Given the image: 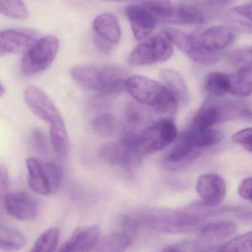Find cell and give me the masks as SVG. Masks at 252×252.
Returning a JSON list of instances; mask_svg holds the SVG:
<instances>
[{
	"mask_svg": "<svg viewBox=\"0 0 252 252\" xmlns=\"http://www.w3.org/2000/svg\"><path fill=\"white\" fill-rule=\"evenodd\" d=\"M204 87L212 97H223L229 93V75L220 72H211L206 78Z\"/></svg>",
	"mask_w": 252,
	"mask_h": 252,
	"instance_id": "83f0119b",
	"label": "cell"
},
{
	"mask_svg": "<svg viewBox=\"0 0 252 252\" xmlns=\"http://www.w3.org/2000/svg\"><path fill=\"white\" fill-rule=\"evenodd\" d=\"M124 11L136 39L142 41L152 33L157 22L156 18L152 12L138 4L127 6Z\"/></svg>",
	"mask_w": 252,
	"mask_h": 252,
	"instance_id": "5bb4252c",
	"label": "cell"
},
{
	"mask_svg": "<svg viewBox=\"0 0 252 252\" xmlns=\"http://www.w3.org/2000/svg\"><path fill=\"white\" fill-rule=\"evenodd\" d=\"M0 13L16 19H25L29 16V12L21 0H0Z\"/></svg>",
	"mask_w": 252,
	"mask_h": 252,
	"instance_id": "1f68e13d",
	"label": "cell"
},
{
	"mask_svg": "<svg viewBox=\"0 0 252 252\" xmlns=\"http://www.w3.org/2000/svg\"><path fill=\"white\" fill-rule=\"evenodd\" d=\"M95 35L115 46L121 39V28L116 16L112 13H104L95 18L93 23Z\"/></svg>",
	"mask_w": 252,
	"mask_h": 252,
	"instance_id": "d6986e66",
	"label": "cell"
},
{
	"mask_svg": "<svg viewBox=\"0 0 252 252\" xmlns=\"http://www.w3.org/2000/svg\"><path fill=\"white\" fill-rule=\"evenodd\" d=\"M70 74L80 87L101 94L121 93L128 78L125 69L112 64L78 65Z\"/></svg>",
	"mask_w": 252,
	"mask_h": 252,
	"instance_id": "7a4b0ae2",
	"label": "cell"
},
{
	"mask_svg": "<svg viewBox=\"0 0 252 252\" xmlns=\"http://www.w3.org/2000/svg\"><path fill=\"white\" fill-rule=\"evenodd\" d=\"M32 30L7 29L0 31V57L26 51L37 40Z\"/></svg>",
	"mask_w": 252,
	"mask_h": 252,
	"instance_id": "7c38bea8",
	"label": "cell"
},
{
	"mask_svg": "<svg viewBox=\"0 0 252 252\" xmlns=\"http://www.w3.org/2000/svg\"><path fill=\"white\" fill-rule=\"evenodd\" d=\"M26 244L25 236L19 231L0 221V250L4 252H16Z\"/></svg>",
	"mask_w": 252,
	"mask_h": 252,
	"instance_id": "4316f807",
	"label": "cell"
},
{
	"mask_svg": "<svg viewBox=\"0 0 252 252\" xmlns=\"http://www.w3.org/2000/svg\"><path fill=\"white\" fill-rule=\"evenodd\" d=\"M228 62L238 69L252 68V47H244L231 52L228 55Z\"/></svg>",
	"mask_w": 252,
	"mask_h": 252,
	"instance_id": "e575fe53",
	"label": "cell"
},
{
	"mask_svg": "<svg viewBox=\"0 0 252 252\" xmlns=\"http://www.w3.org/2000/svg\"><path fill=\"white\" fill-rule=\"evenodd\" d=\"M166 20L183 25H198L205 23L207 16L198 6L183 4L173 8L171 15Z\"/></svg>",
	"mask_w": 252,
	"mask_h": 252,
	"instance_id": "7402d4cb",
	"label": "cell"
},
{
	"mask_svg": "<svg viewBox=\"0 0 252 252\" xmlns=\"http://www.w3.org/2000/svg\"><path fill=\"white\" fill-rule=\"evenodd\" d=\"M230 88L229 94L238 97H249L252 91V68L238 69L229 75Z\"/></svg>",
	"mask_w": 252,
	"mask_h": 252,
	"instance_id": "cb8c5ba5",
	"label": "cell"
},
{
	"mask_svg": "<svg viewBox=\"0 0 252 252\" xmlns=\"http://www.w3.org/2000/svg\"><path fill=\"white\" fill-rule=\"evenodd\" d=\"M173 47L163 35H155L138 45L130 53L129 64L146 66L161 63L170 59L173 55Z\"/></svg>",
	"mask_w": 252,
	"mask_h": 252,
	"instance_id": "ba28073f",
	"label": "cell"
},
{
	"mask_svg": "<svg viewBox=\"0 0 252 252\" xmlns=\"http://www.w3.org/2000/svg\"><path fill=\"white\" fill-rule=\"evenodd\" d=\"M196 247L194 243H182V244H173L164 249L163 252H197Z\"/></svg>",
	"mask_w": 252,
	"mask_h": 252,
	"instance_id": "ab89813d",
	"label": "cell"
},
{
	"mask_svg": "<svg viewBox=\"0 0 252 252\" xmlns=\"http://www.w3.org/2000/svg\"><path fill=\"white\" fill-rule=\"evenodd\" d=\"M216 250H217V248H216V247H210V248L206 249V250H203L201 251L197 252H216Z\"/></svg>",
	"mask_w": 252,
	"mask_h": 252,
	"instance_id": "b9f144b4",
	"label": "cell"
},
{
	"mask_svg": "<svg viewBox=\"0 0 252 252\" xmlns=\"http://www.w3.org/2000/svg\"><path fill=\"white\" fill-rule=\"evenodd\" d=\"M50 137L56 155L60 157H67L71 150V143L64 120L50 125Z\"/></svg>",
	"mask_w": 252,
	"mask_h": 252,
	"instance_id": "484cf974",
	"label": "cell"
},
{
	"mask_svg": "<svg viewBox=\"0 0 252 252\" xmlns=\"http://www.w3.org/2000/svg\"><path fill=\"white\" fill-rule=\"evenodd\" d=\"M147 115L146 112L136 105H130L126 112V127L123 133H138L145 127Z\"/></svg>",
	"mask_w": 252,
	"mask_h": 252,
	"instance_id": "f1b7e54d",
	"label": "cell"
},
{
	"mask_svg": "<svg viewBox=\"0 0 252 252\" xmlns=\"http://www.w3.org/2000/svg\"><path fill=\"white\" fill-rule=\"evenodd\" d=\"M192 34L204 48L213 53L227 48L236 39L234 31L226 26H213Z\"/></svg>",
	"mask_w": 252,
	"mask_h": 252,
	"instance_id": "9a60e30c",
	"label": "cell"
},
{
	"mask_svg": "<svg viewBox=\"0 0 252 252\" xmlns=\"http://www.w3.org/2000/svg\"><path fill=\"white\" fill-rule=\"evenodd\" d=\"M160 75L166 84L165 87L173 94L178 104H186L189 102V93L187 85L177 71L164 69Z\"/></svg>",
	"mask_w": 252,
	"mask_h": 252,
	"instance_id": "44dd1931",
	"label": "cell"
},
{
	"mask_svg": "<svg viewBox=\"0 0 252 252\" xmlns=\"http://www.w3.org/2000/svg\"><path fill=\"white\" fill-rule=\"evenodd\" d=\"M24 99L30 110L41 121L52 125L63 120L53 100L38 87H26L24 91Z\"/></svg>",
	"mask_w": 252,
	"mask_h": 252,
	"instance_id": "30bf717a",
	"label": "cell"
},
{
	"mask_svg": "<svg viewBox=\"0 0 252 252\" xmlns=\"http://www.w3.org/2000/svg\"><path fill=\"white\" fill-rule=\"evenodd\" d=\"M59 239V229L51 228L43 232L30 252H55Z\"/></svg>",
	"mask_w": 252,
	"mask_h": 252,
	"instance_id": "4dcf8cb0",
	"label": "cell"
},
{
	"mask_svg": "<svg viewBox=\"0 0 252 252\" xmlns=\"http://www.w3.org/2000/svg\"><path fill=\"white\" fill-rule=\"evenodd\" d=\"M93 130L99 136H109L113 134L116 128V120L113 115L102 114L98 115L92 122Z\"/></svg>",
	"mask_w": 252,
	"mask_h": 252,
	"instance_id": "836d02e7",
	"label": "cell"
},
{
	"mask_svg": "<svg viewBox=\"0 0 252 252\" xmlns=\"http://www.w3.org/2000/svg\"><path fill=\"white\" fill-rule=\"evenodd\" d=\"M222 1H229V0H222Z\"/></svg>",
	"mask_w": 252,
	"mask_h": 252,
	"instance_id": "ee69618b",
	"label": "cell"
},
{
	"mask_svg": "<svg viewBox=\"0 0 252 252\" xmlns=\"http://www.w3.org/2000/svg\"><path fill=\"white\" fill-rule=\"evenodd\" d=\"M26 166L28 185L35 193L48 195L59 189L63 179V170L60 165L30 157L27 158Z\"/></svg>",
	"mask_w": 252,
	"mask_h": 252,
	"instance_id": "52a82bcc",
	"label": "cell"
},
{
	"mask_svg": "<svg viewBox=\"0 0 252 252\" xmlns=\"http://www.w3.org/2000/svg\"><path fill=\"white\" fill-rule=\"evenodd\" d=\"M4 208L9 215L19 220H30L36 217L38 203L24 191L9 192L4 200Z\"/></svg>",
	"mask_w": 252,
	"mask_h": 252,
	"instance_id": "4fadbf2b",
	"label": "cell"
},
{
	"mask_svg": "<svg viewBox=\"0 0 252 252\" xmlns=\"http://www.w3.org/2000/svg\"><path fill=\"white\" fill-rule=\"evenodd\" d=\"M4 93H5V90H4V87H3L2 84L0 82V97L4 95Z\"/></svg>",
	"mask_w": 252,
	"mask_h": 252,
	"instance_id": "7bdbcfd3",
	"label": "cell"
},
{
	"mask_svg": "<svg viewBox=\"0 0 252 252\" xmlns=\"http://www.w3.org/2000/svg\"><path fill=\"white\" fill-rule=\"evenodd\" d=\"M252 177L244 179L240 184L239 188H238V193H239L240 196L244 199L252 202Z\"/></svg>",
	"mask_w": 252,
	"mask_h": 252,
	"instance_id": "f35d334b",
	"label": "cell"
},
{
	"mask_svg": "<svg viewBox=\"0 0 252 252\" xmlns=\"http://www.w3.org/2000/svg\"><path fill=\"white\" fill-rule=\"evenodd\" d=\"M124 90L136 101L152 108L158 113H174L178 106L176 99L164 84L146 77H128L126 80Z\"/></svg>",
	"mask_w": 252,
	"mask_h": 252,
	"instance_id": "277c9868",
	"label": "cell"
},
{
	"mask_svg": "<svg viewBox=\"0 0 252 252\" xmlns=\"http://www.w3.org/2000/svg\"><path fill=\"white\" fill-rule=\"evenodd\" d=\"M222 120L223 115L217 101L208 100L194 117L190 127L199 130H207L213 128V126Z\"/></svg>",
	"mask_w": 252,
	"mask_h": 252,
	"instance_id": "ffe728a7",
	"label": "cell"
},
{
	"mask_svg": "<svg viewBox=\"0 0 252 252\" xmlns=\"http://www.w3.org/2000/svg\"><path fill=\"white\" fill-rule=\"evenodd\" d=\"M220 211L204 205H193L178 211L149 210L138 217L151 230L161 233H187L199 229L203 223Z\"/></svg>",
	"mask_w": 252,
	"mask_h": 252,
	"instance_id": "6da1fadb",
	"label": "cell"
},
{
	"mask_svg": "<svg viewBox=\"0 0 252 252\" xmlns=\"http://www.w3.org/2000/svg\"><path fill=\"white\" fill-rule=\"evenodd\" d=\"M232 140L235 143L239 144L242 145L246 150L252 152V128H244L240 131L237 132L233 136H232Z\"/></svg>",
	"mask_w": 252,
	"mask_h": 252,
	"instance_id": "74e56055",
	"label": "cell"
},
{
	"mask_svg": "<svg viewBox=\"0 0 252 252\" xmlns=\"http://www.w3.org/2000/svg\"><path fill=\"white\" fill-rule=\"evenodd\" d=\"M251 232L235 237L217 248L216 252H252Z\"/></svg>",
	"mask_w": 252,
	"mask_h": 252,
	"instance_id": "d6a6232c",
	"label": "cell"
},
{
	"mask_svg": "<svg viewBox=\"0 0 252 252\" xmlns=\"http://www.w3.org/2000/svg\"><path fill=\"white\" fill-rule=\"evenodd\" d=\"M94 42L97 48L100 50L101 52L104 53H109L112 48V45H111L109 43L107 42L105 40L99 38L97 35L94 34Z\"/></svg>",
	"mask_w": 252,
	"mask_h": 252,
	"instance_id": "60d3db41",
	"label": "cell"
},
{
	"mask_svg": "<svg viewBox=\"0 0 252 252\" xmlns=\"http://www.w3.org/2000/svg\"><path fill=\"white\" fill-rule=\"evenodd\" d=\"M100 155L105 161L115 165L130 167L139 161L140 155L133 148L119 141L102 147Z\"/></svg>",
	"mask_w": 252,
	"mask_h": 252,
	"instance_id": "ac0fdd59",
	"label": "cell"
},
{
	"mask_svg": "<svg viewBox=\"0 0 252 252\" xmlns=\"http://www.w3.org/2000/svg\"><path fill=\"white\" fill-rule=\"evenodd\" d=\"M31 145L37 153L46 155L48 152V142L44 132L39 128H35L31 135Z\"/></svg>",
	"mask_w": 252,
	"mask_h": 252,
	"instance_id": "d590c367",
	"label": "cell"
},
{
	"mask_svg": "<svg viewBox=\"0 0 252 252\" xmlns=\"http://www.w3.org/2000/svg\"><path fill=\"white\" fill-rule=\"evenodd\" d=\"M198 230V241L194 242L197 250L201 247H213L217 242L233 235L237 226L232 221H217L203 224Z\"/></svg>",
	"mask_w": 252,
	"mask_h": 252,
	"instance_id": "2e32d148",
	"label": "cell"
},
{
	"mask_svg": "<svg viewBox=\"0 0 252 252\" xmlns=\"http://www.w3.org/2000/svg\"><path fill=\"white\" fill-rule=\"evenodd\" d=\"M163 33L172 44H175L180 51L196 63L210 66L220 61L219 53H213L204 48L193 34H188L172 28H164Z\"/></svg>",
	"mask_w": 252,
	"mask_h": 252,
	"instance_id": "9c48e42d",
	"label": "cell"
},
{
	"mask_svg": "<svg viewBox=\"0 0 252 252\" xmlns=\"http://www.w3.org/2000/svg\"><path fill=\"white\" fill-rule=\"evenodd\" d=\"M223 139L220 130L210 128L199 130L189 127L177 137L167 156L169 162L179 163L192 160L199 155L200 151L218 144Z\"/></svg>",
	"mask_w": 252,
	"mask_h": 252,
	"instance_id": "5b68a950",
	"label": "cell"
},
{
	"mask_svg": "<svg viewBox=\"0 0 252 252\" xmlns=\"http://www.w3.org/2000/svg\"><path fill=\"white\" fill-rule=\"evenodd\" d=\"M133 238L121 230L104 237L96 244L95 252H124L130 247Z\"/></svg>",
	"mask_w": 252,
	"mask_h": 252,
	"instance_id": "d4e9b609",
	"label": "cell"
},
{
	"mask_svg": "<svg viewBox=\"0 0 252 252\" xmlns=\"http://www.w3.org/2000/svg\"><path fill=\"white\" fill-rule=\"evenodd\" d=\"M59 49V40L54 35H47L37 39L24 52L21 72L28 77L36 76L44 72L54 62Z\"/></svg>",
	"mask_w": 252,
	"mask_h": 252,
	"instance_id": "8992f818",
	"label": "cell"
},
{
	"mask_svg": "<svg viewBox=\"0 0 252 252\" xmlns=\"http://www.w3.org/2000/svg\"><path fill=\"white\" fill-rule=\"evenodd\" d=\"M178 130L170 118L157 120L138 133H122L120 141L133 148L139 155L154 154L176 141Z\"/></svg>",
	"mask_w": 252,
	"mask_h": 252,
	"instance_id": "3957f363",
	"label": "cell"
},
{
	"mask_svg": "<svg viewBox=\"0 0 252 252\" xmlns=\"http://www.w3.org/2000/svg\"><path fill=\"white\" fill-rule=\"evenodd\" d=\"M100 229L96 225L78 229L61 247L59 252H90L99 241Z\"/></svg>",
	"mask_w": 252,
	"mask_h": 252,
	"instance_id": "e0dca14e",
	"label": "cell"
},
{
	"mask_svg": "<svg viewBox=\"0 0 252 252\" xmlns=\"http://www.w3.org/2000/svg\"><path fill=\"white\" fill-rule=\"evenodd\" d=\"M196 190L203 204L209 207H218L226 195V184L217 174L207 173L198 178Z\"/></svg>",
	"mask_w": 252,
	"mask_h": 252,
	"instance_id": "8fae6325",
	"label": "cell"
},
{
	"mask_svg": "<svg viewBox=\"0 0 252 252\" xmlns=\"http://www.w3.org/2000/svg\"><path fill=\"white\" fill-rule=\"evenodd\" d=\"M10 178L7 167L0 164V207H4V200L9 192Z\"/></svg>",
	"mask_w": 252,
	"mask_h": 252,
	"instance_id": "8d00e7d4",
	"label": "cell"
},
{
	"mask_svg": "<svg viewBox=\"0 0 252 252\" xmlns=\"http://www.w3.org/2000/svg\"><path fill=\"white\" fill-rule=\"evenodd\" d=\"M225 20L233 29L245 33L251 34V3L242 4L231 9L225 15Z\"/></svg>",
	"mask_w": 252,
	"mask_h": 252,
	"instance_id": "603a6c76",
	"label": "cell"
},
{
	"mask_svg": "<svg viewBox=\"0 0 252 252\" xmlns=\"http://www.w3.org/2000/svg\"><path fill=\"white\" fill-rule=\"evenodd\" d=\"M117 1H133L152 12L155 16L167 19L171 15L173 7L170 0H113Z\"/></svg>",
	"mask_w": 252,
	"mask_h": 252,
	"instance_id": "f546056e",
	"label": "cell"
}]
</instances>
